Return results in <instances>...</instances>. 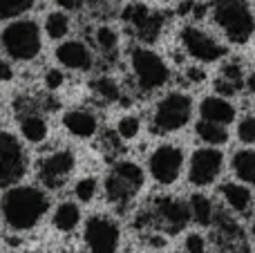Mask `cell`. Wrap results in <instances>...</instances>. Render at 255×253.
I'll return each mask as SVG.
<instances>
[{
    "label": "cell",
    "instance_id": "obj_11",
    "mask_svg": "<svg viewBox=\"0 0 255 253\" xmlns=\"http://www.w3.org/2000/svg\"><path fill=\"white\" fill-rule=\"evenodd\" d=\"M224 170V155L215 146H204L190 155L188 182L197 188L211 186Z\"/></svg>",
    "mask_w": 255,
    "mask_h": 253
},
{
    "label": "cell",
    "instance_id": "obj_39",
    "mask_svg": "<svg viewBox=\"0 0 255 253\" xmlns=\"http://www.w3.org/2000/svg\"><path fill=\"white\" fill-rule=\"evenodd\" d=\"M251 238H253V242H255V224L251 227Z\"/></svg>",
    "mask_w": 255,
    "mask_h": 253
},
{
    "label": "cell",
    "instance_id": "obj_27",
    "mask_svg": "<svg viewBox=\"0 0 255 253\" xmlns=\"http://www.w3.org/2000/svg\"><path fill=\"white\" fill-rule=\"evenodd\" d=\"M34 7V0H0V20L18 18Z\"/></svg>",
    "mask_w": 255,
    "mask_h": 253
},
{
    "label": "cell",
    "instance_id": "obj_5",
    "mask_svg": "<svg viewBox=\"0 0 255 253\" xmlns=\"http://www.w3.org/2000/svg\"><path fill=\"white\" fill-rule=\"evenodd\" d=\"M143 170L134 161H117L106 177V197L110 204L126 206L143 186Z\"/></svg>",
    "mask_w": 255,
    "mask_h": 253
},
{
    "label": "cell",
    "instance_id": "obj_8",
    "mask_svg": "<svg viewBox=\"0 0 255 253\" xmlns=\"http://www.w3.org/2000/svg\"><path fill=\"white\" fill-rule=\"evenodd\" d=\"M179 40H181L184 52L199 63H215L226 56L224 45H222L215 36L208 34L206 29H202V27L186 25L184 29L179 31Z\"/></svg>",
    "mask_w": 255,
    "mask_h": 253
},
{
    "label": "cell",
    "instance_id": "obj_19",
    "mask_svg": "<svg viewBox=\"0 0 255 253\" xmlns=\"http://www.w3.org/2000/svg\"><path fill=\"white\" fill-rule=\"evenodd\" d=\"M188 209H190V220H195L199 227H211L213 220H215V206L204 193L190 195Z\"/></svg>",
    "mask_w": 255,
    "mask_h": 253
},
{
    "label": "cell",
    "instance_id": "obj_22",
    "mask_svg": "<svg viewBox=\"0 0 255 253\" xmlns=\"http://www.w3.org/2000/svg\"><path fill=\"white\" fill-rule=\"evenodd\" d=\"M195 132L197 137L202 139L206 146H224L229 141V130L226 126L222 124H213V121H206V119H199L197 126H195Z\"/></svg>",
    "mask_w": 255,
    "mask_h": 253
},
{
    "label": "cell",
    "instance_id": "obj_26",
    "mask_svg": "<svg viewBox=\"0 0 255 253\" xmlns=\"http://www.w3.org/2000/svg\"><path fill=\"white\" fill-rule=\"evenodd\" d=\"M45 31H47L49 38L61 40L70 34V16L63 11H52L45 20Z\"/></svg>",
    "mask_w": 255,
    "mask_h": 253
},
{
    "label": "cell",
    "instance_id": "obj_14",
    "mask_svg": "<svg viewBox=\"0 0 255 253\" xmlns=\"http://www.w3.org/2000/svg\"><path fill=\"white\" fill-rule=\"evenodd\" d=\"M154 215L161 220V224L172 233H179L181 229L188 224L190 220V209L188 202L177 200V197L163 195L154 202Z\"/></svg>",
    "mask_w": 255,
    "mask_h": 253
},
{
    "label": "cell",
    "instance_id": "obj_33",
    "mask_svg": "<svg viewBox=\"0 0 255 253\" xmlns=\"http://www.w3.org/2000/svg\"><path fill=\"white\" fill-rule=\"evenodd\" d=\"M63 83H65V74L61 70H47V74H45V88L58 90V88H63Z\"/></svg>",
    "mask_w": 255,
    "mask_h": 253
},
{
    "label": "cell",
    "instance_id": "obj_3",
    "mask_svg": "<svg viewBox=\"0 0 255 253\" xmlns=\"http://www.w3.org/2000/svg\"><path fill=\"white\" fill-rule=\"evenodd\" d=\"M130 70L141 92H154L170 81L168 63L145 45H136L130 49Z\"/></svg>",
    "mask_w": 255,
    "mask_h": 253
},
{
    "label": "cell",
    "instance_id": "obj_25",
    "mask_svg": "<svg viewBox=\"0 0 255 253\" xmlns=\"http://www.w3.org/2000/svg\"><path fill=\"white\" fill-rule=\"evenodd\" d=\"M90 88H92V92L97 94L99 99H103V101H108V103H115L121 99V88L112 76H99V79H94L92 83H90Z\"/></svg>",
    "mask_w": 255,
    "mask_h": 253
},
{
    "label": "cell",
    "instance_id": "obj_31",
    "mask_svg": "<svg viewBox=\"0 0 255 253\" xmlns=\"http://www.w3.org/2000/svg\"><path fill=\"white\" fill-rule=\"evenodd\" d=\"M220 76H222V79H226V81H231V83H235V85H240V88H242V70H240L238 63H226V65L222 67Z\"/></svg>",
    "mask_w": 255,
    "mask_h": 253
},
{
    "label": "cell",
    "instance_id": "obj_7",
    "mask_svg": "<svg viewBox=\"0 0 255 253\" xmlns=\"http://www.w3.org/2000/svg\"><path fill=\"white\" fill-rule=\"evenodd\" d=\"M148 170L161 186H170L181 177L184 170V150L175 143H161L148 157Z\"/></svg>",
    "mask_w": 255,
    "mask_h": 253
},
{
    "label": "cell",
    "instance_id": "obj_23",
    "mask_svg": "<svg viewBox=\"0 0 255 253\" xmlns=\"http://www.w3.org/2000/svg\"><path fill=\"white\" fill-rule=\"evenodd\" d=\"M79 222H81V211L74 202H63V204L56 206V211H54V227L58 231L70 233L79 227Z\"/></svg>",
    "mask_w": 255,
    "mask_h": 253
},
{
    "label": "cell",
    "instance_id": "obj_16",
    "mask_svg": "<svg viewBox=\"0 0 255 253\" xmlns=\"http://www.w3.org/2000/svg\"><path fill=\"white\" fill-rule=\"evenodd\" d=\"M63 126L70 134L79 139H90L97 134L99 130V119L94 112L85 110V108H74V110L63 115Z\"/></svg>",
    "mask_w": 255,
    "mask_h": 253
},
{
    "label": "cell",
    "instance_id": "obj_20",
    "mask_svg": "<svg viewBox=\"0 0 255 253\" xmlns=\"http://www.w3.org/2000/svg\"><path fill=\"white\" fill-rule=\"evenodd\" d=\"M231 164H233V173L240 182L255 186V150H251V148L238 150Z\"/></svg>",
    "mask_w": 255,
    "mask_h": 253
},
{
    "label": "cell",
    "instance_id": "obj_30",
    "mask_svg": "<svg viewBox=\"0 0 255 253\" xmlns=\"http://www.w3.org/2000/svg\"><path fill=\"white\" fill-rule=\"evenodd\" d=\"M238 139L242 143H255V117H244L238 124Z\"/></svg>",
    "mask_w": 255,
    "mask_h": 253
},
{
    "label": "cell",
    "instance_id": "obj_18",
    "mask_svg": "<svg viewBox=\"0 0 255 253\" xmlns=\"http://www.w3.org/2000/svg\"><path fill=\"white\" fill-rule=\"evenodd\" d=\"M220 195L226 200V204L231 206V209L235 211V213H247L249 206H251V191H249V186H244V184L240 182H226L222 184L220 188Z\"/></svg>",
    "mask_w": 255,
    "mask_h": 253
},
{
    "label": "cell",
    "instance_id": "obj_28",
    "mask_svg": "<svg viewBox=\"0 0 255 253\" xmlns=\"http://www.w3.org/2000/svg\"><path fill=\"white\" fill-rule=\"evenodd\" d=\"M117 132H119V137L126 139V141L134 139L136 134L141 132V121H139V117H134V115L121 117V119L117 121Z\"/></svg>",
    "mask_w": 255,
    "mask_h": 253
},
{
    "label": "cell",
    "instance_id": "obj_34",
    "mask_svg": "<svg viewBox=\"0 0 255 253\" xmlns=\"http://www.w3.org/2000/svg\"><path fill=\"white\" fill-rule=\"evenodd\" d=\"M186 79H188L190 83H204V81H206V72H204L202 67H188V70H186Z\"/></svg>",
    "mask_w": 255,
    "mask_h": 253
},
{
    "label": "cell",
    "instance_id": "obj_21",
    "mask_svg": "<svg viewBox=\"0 0 255 253\" xmlns=\"http://www.w3.org/2000/svg\"><path fill=\"white\" fill-rule=\"evenodd\" d=\"M20 132L27 141L31 143H40L47 137V121L43 119L36 112H27V115H20Z\"/></svg>",
    "mask_w": 255,
    "mask_h": 253
},
{
    "label": "cell",
    "instance_id": "obj_9",
    "mask_svg": "<svg viewBox=\"0 0 255 253\" xmlns=\"http://www.w3.org/2000/svg\"><path fill=\"white\" fill-rule=\"evenodd\" d=\"M27 173V155L13 134L0 130V188L20 182Z\"/></svg>",
    "mask_w": 255,
    "mask_h": 253
},
{
    "label": "cell",
    "instance_id": "obj_35",
    "mask_svg": "<svg viewBox=\"0 0 255 253\" xmlns=\"http://www.w3.org/2000/svg\"><path fill=\"white\" fill-rule=\"evenodd\" d=\"M13 79V70L7 61H0V81H11Z\"/></svg>",
    "mask_w": 255,
    "mask_h": 253
},
{
    "label": "cell",
    "instance_id": "obj_6",
    "mask_svg": "<svg viewBox=\"0 0 255 253\" xmlns=\"http://www.w3.org/2000/svg\"><path fill=\"white\" fill-rule=\"evenodd\" d=\"M2 47L16 61H31L40 54L43 38L40 27L34 20H16L4 27L2 31Z\"/></svg>",
    "mask_w": 255,
    "mask_h": 253
},
{
    "label": "cell",
    "instance_id": "obj_2",
    "mask_svg": "<svg viewBox=\"0 0 255 253\" xmlns=\"http://www.w3.org/2000/svg\"><path fill=\"white\" fill-rule=\"evenodd\" d=\"M211 18L235 45H247L255 34V13L249 0H211Z\"/></svg>",
    "mask_w": 255,
    "mask_h": 253
},
{
    "label": "cell",
    "instance_id": "obj_17",
    "mask_svg": "<svg viewBox=\"0 0 255 253\" xmlns=\"http://www.w3.org/2000/svg\"><path fill=\"white\" fill-rule=\"evenodd\" d=\"M199 117L213 124L229 126L235 121V106L224 97H206L199 103Z\"/></svg>",
    "mask_w": 255,
    "mask_h": 253
},
{
    "label": "cell",
    "instance_id": "obj_37",
    "mask_svg": "<svg viewBox=\"0 0 255 253\" xmlns=\"http://www.w3.org/2000/svg\"><path fill=\"white\" fill-rule=\"evenodd\" d=\"M247 88H249V92H251V94H255V72H251V74H249Z\"/></svg>",
    "mask_w": 255,
    "mask_h": 253
},
{
    "label": "cell",
    "instance_id": "obj_24",
    "mask_svg": "<svg viewBox=\"0 0 255 253\" xmlns=\"http://www.w3.org/2000/svg\"><path fill=\"white\" fill-rule=\"evenodd\" d=\"M92 40L99 52H103V54H115L117 47H119V34L110 25H99L92 34Z\"/></svg>",
    "mask_w": 255,
    "mask_h": 253
},
{
    "label": "cell",
    "instance_id": "obj_10",
    "mask_svg": "<svg viewBox=\"0 0 255 253\" xmlns=\"http://www.w3.org/2000/svg\"><path fill=\"white\" fill-rule=\"evenodd\" d=\"M83 238L90 253H117L121 242V229L117 220L108 215H92L85 222Z\"/></svg>",
    "mask_w": 255,
    "mask_h": 253
},
{
    "label": "cell",
    "instance_id": "obj_4",
    "mask_svg": "<svg viewBox=\"0 0 255 253\" xmlns=\"http://www.w3.org/2000/svg\"><path fill=\"white\" fill-rule=\"evenodd\" d=\"M193 117V99L186 92H168L157 101L152 112V128L159 134H170L181 130Z\"/></svg>",
    "mask_w": 255,
    "mask_h": 253
},
{
    "label": "cell",
    "instance_id": "obj_32",
    "mask_svg": "<svg viewBox=\"0 0 255 253\" xmlns=\"http://www.w3.org/2000/svg\"><path fill=\"white\" fill-rule=\"evenodd\" d=\"M184 247L188 253H206V240H204V236H199V233H190L184 240Z\"/></svg>",
    "mask_w": 255,
    "mask_h": 253
},
{
    "label": "cell",
    "instance_id": "obj_29",
    "mask_svg": "<svg viewBox=\"0 0 255 253\" xmlns=\"http://www.w3.org/2000/svg\"><path fill=\"white\" fill-rule=\"evenodd\" d=\"M99 191V182L94 177H81L74 186V195L81 202H92Z\"/></svg>",
    "mask_w": 255,
    "mask_h": 253
},
{
    "label": "cell",
    "instance_id": "obj_1",
    "mask_svg": "<svg viewBox=\"0 0 255 253\" xmlns=\"http://www.w3.org/2000/svg\"><path fill=\"white\" fill-rule=\"evenodd\" d=\"M49 209V200L40 188L18 186L9 188L0 202L4 222L16 231H29L45 218Z\"/></svg>",
    "mask_w": 255,
    "mask_h": 253
},
{
    "label": "cell",
    "instance_id": "obj_13",
    "mask_svg": "<svg viewBox=\"0 0 255 253\" xmlns=\"http://www.w3.org/2000/svg\"><path fill=\"white\" fill-rule=\"evenodd\" d=\"M76 166L74 152L72 150H56L43 157L38 164V179L47 188H61L70 179L72 170Z\"/></svg>",
    "mask_w": 255,
    "mask_h": 253
},
{
    "label": "cell",
    "instance_id": "obj_15",
    "mask_svg": "<svg viewBox=\"0 0 255 253\" xmlns=\"http://www.w3.org/2000/svg\"><path fill=\"white\" fill-rule=\"evenodd\" d=\"M56 61L67 70L76 72H88L94 65V54L81 40H65L56 47Z\"/></svg>",
    "mask_w": 255,
    "mask_h": 253
},
{
    "label": "cell",
    "instance_id": "obj_12",
    "mask_svg": "<svg viewBox=\"0 0 255 253\" xmlns=\"http://www.w3.org/2000/svg\"><path fill=\"white\" fill-rule=\"evenodd\" d=\"M124 20L132 27L136 38L143 40V43H154V40L161 36L163 16L152 11L150 7H145V4H141V2H132L130 7L126 9Z\"/></svg>",
    "mask_w": 255,
    "mask_h": 253
},
{
    "label": "cell",
    "instance_id": "obj_38",
    "mask_svg": "<svg viewBox=\"0 0 255 253\" xmlns=\"http://www.w3.org/2000/svg\"><path fill=\"white\" fill-rule=\"evenodd\" d=\"M226 253H251V251H247V249H242V247H238V249H231V251H226Z\"/></svg>",
    "mask_w": 255,
    "mask_h": 253
},
{
    "label": "cell",
    "instance_id": "obj_36",
    "mask_svg": "<svg viewBox=\"0 0 255 253\" xmlns=\"http://www.w3.org/2000/svg\"><path fill=\"white\" fill-rule=\"evenodd\" d=\"M56 4L63 9H67V11H74V9L81 7V0H56Z\"/></svg>",
    "mask_w": 255,
    "mask_h": 253
}]
</instances>
